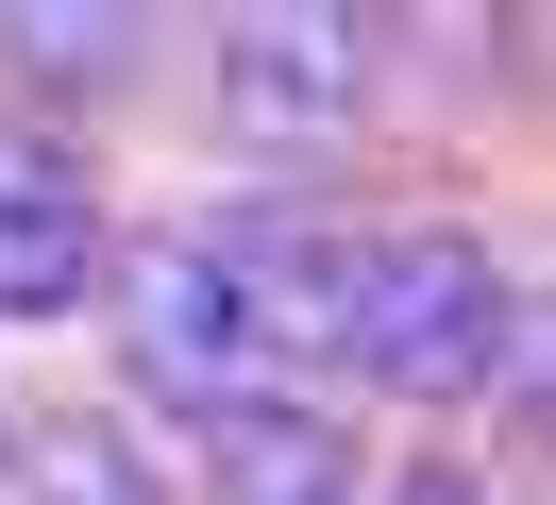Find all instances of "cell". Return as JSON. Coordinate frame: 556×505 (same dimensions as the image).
Segmentation results:
<instances>
[{
  "label": "cell",
  "mask_w": 556,
  "mask_h": 505,
  "mask_svg": "<svg viewBox=\"0 0 556 505\" xmlns=\"http://www.w3.org/2000/svg\"><path fill=\"white\" fill-rule=\"evenodd\" d=\"M219 135H237L253 168H320L371 135V17H338V0H253V17H219Z\"/></svg>",
  "instance_id": "obj_3"
},
{
  "label": "cell",
  "mask_w": 556,
  "mask_h": 505,
  "mask_svg": "<svg viewBox=\"0 0 556 505\" xmlns=\"http://www.w3.org/2000/svg\"><path fill=\"white\" fill-rule=\"evenodd\" d=\"M0 51L35 67V85H118L152 34H136V17H0Z\"/></svg>",
  "instance_id": "obj_7"
},
{
  "label": "cell",
  "mask_w": 556,
  "mask_h": 505,
  "mask_svg": "<svg viewBox=\"0 0 556 505\" xmlns=\"http://www.w3.org/2000/svg\"><path fill=\"white\" fill-rule=\"evenodd\" d=\"M17 505H186V471L152 455L136 421H35V455H17Z\"/></svg>",
  "instance_id": "obj_6"
},
{
  "label": "cell",
  "mask_w": 556,
  "mask_h": 505,
  "mask_svg": "<svg viewBox=\"0 0 556 505\" xmlns=\"http://www.w3.org/2000/svg\"><path fill=\"white\" fill-rule=\"evenodd\" d=\"M371 505H489V489H472V471H455V455H421V471H388Z\"/></svg>",
  "instance_id": "obj_8"
},
{
  "label": "cell",
  "mask_w": 556,
  "mask_h": 505,
  "mask_svg": "<svg viewBox=\"0 0 556 505\" xmlns=\"http://www.w3.org/2000/svg\"><path fill=\"white\" fill-rule=\"evenodd\" d=\"M338 370H371V388H405V404H472L489 370H506V253H489V236H455V219L354 236Z\"/></svg>",
  "instance_id": "obj_2"
},
{
  "label": "cell",
  "mask_w": 556,
  "mask_h": 505,
  "mask_svg": "<svg viewBox=\"0 0 556 505\" xmlns=\"http://www.w3.org/2000/svg\"><path fill=\"white\" fill-rule=\"evenodd\" d=\"M102 320H118L136 404H169V421H237V404L304 388L270 303H253V269H237V236H136V253H102Z\"/></svg>",
  "instance_id": "obj_1"
},
{
  "label": "cell",
  "mask_w": 556,
  "mask_h": 505,
  "mask_svg": "<svg viewBox=\"0 0 556 505\" xmlns=\"http://www.w3.org/2000/svg\"><path fill=\"white\" fill-rule=\"evenodd\" d=\"M102 186H85V152L51 118H0V320H68V303H102Z\"/></svg>",
  "instance_id": "obj_4"
},
{
  "label": "cell",
  "mask_w": 556,
  "mask_h": 505,
  "mask_svg": "<svg viewBox=\"0 0 556 505\" xmlns=\"http://www.w3.org/2000/svg\"><path fill=\"white\" fill-rule=\"evenodd\" d=\"M203 505H354V438L338 404H237V421H203Z\"/></svg>",
  "instance_id": "obj_5"
}]
</instances>
